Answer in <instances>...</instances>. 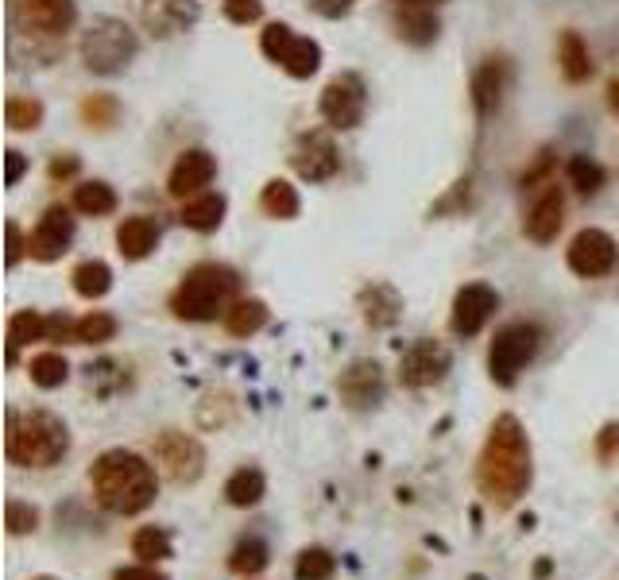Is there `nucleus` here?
Returning <instances> with one entry per match:
<instances>
[{"label":"nucleus","mask_w":619,"mask_h":580,"mask_svg":"<svg viewBox=\"0 0 619 580\" xmlns=\"http://www.w3.org/2000/svg\"><path fill=\"white\" fill-rule=\"evenodd\" d=\"M534 479L531 437L515 414H500L492 422L476 461V484L495 507H515Z\"/></svg>","instance_id":"1"},{"label":"nucleus","mask_w":619,"mask_h":580,"mask_svg":"<svg viewBox=\"0 0 619 580\" xmlns=\"http://www.w3.org/2000/svg\"><path fill=\"white\" fill-rule=\"evenodd\" d=\"M93 499L108 510V515H139L159 495V476L155 464L144 461L132 449H108L93 461L90 468Z\"/></svg>","instance_id":"2"},{"label":"nucleus","mask_w":619,"mask_h":580,"mask_svg":"<svg viewBox=\"0 0 619 580\" xmlns=\"http://www.w3.org/2000/svg\"><path fill=\"white\" fill-rule=\"evenodd\" d=\"M4 453L20 468H54L70 453V430L51 410H8Z\"/></svg>","instance_id":"3"},{"label":"nucleus","mask_w":619,"mask_h":580,"mask_svg":"<svg viewBox=\"0 0 619 580\" xmlns=\"http://www.w3.org/2000/svg\"><path fill=\"white\" fill-rule=\"evenodd\" d=\"M240 302V275L224 263H198L170 294V314L178 321H217Z\"/></svg>","instance_id":"4"},{"label":"nucleus","mask_w":619,"mask_h":580,"mask_svg":"<svg viewBox=\"0 0 619 580\" xmlns=\"http://www.w3.org/2000/svg\"><path fill=\"white\" fill-rule=\"evenodd\" d=\"M136 51H139L136 31H132L124 20H116V15H97L82 35L85 70H90V74H101V77H113V74H120V70H128V62L136 59Z\"/></svg>","instance_id":"5"},{"label":"nucleus","mask_w":619,"mask_h":580,"mask_svg":"<svg viewBox=\"0 0 619 580\" xmlns=\"http://www.w3.org/2000/svg\"><path fill=\"white\" fill-rule=\"evenodd\" d=\"M542 348V329L531 321H511L495 333L492 348H487V376L500 387H515V379L523 376L526 363L538 356Z\"/></svg>","instance_id":"6"},{"label":"nucleus","mask_w":619,"mask_h":580,"mask_svg":"<svg viewBox=\"0 0 619 580\" xmlns=\"http://www.w3.org/2000/svg\"><path fill=\"white\" fill-rule=\"evenodd\" d=\"M260 51L267 54L275 66H283L291 77H310L322 66V46H317L314 39L298 35L294 28H286V23H267V28H263Z\"/></svg>","instance_id":"7"},{"label":"nucleus","mask_w":619,"mask_h":580,"mask_svg":"<svg viewBox=\"0 0 619 580\" xmlns=\"http://www.w3.org/2000/svg\"><path fill=\"white\" fill-rule=\"evenodd\" d=\"M364 108H368V85L360 74H337L329 77V85L322 89V116L329 128L348 131L364 120Z\"/></svg>","instance_id":"8"},{"label":"nucleus","mask_w":619,"mask_h":580,"mask_svg":"<svg viewBox=\"0 0 619 580\" xmlns=\"http://www.w3.org/2000/svg\"><path fill=\"white\" fill-rule=\"evenodd\" d=\"M151 449H155V461L162 464V472H167L175 484H193V479L206 472V449H201V441L190 437V433L162 430Z\"/></svg>","instance_id":"9"},{"label":"nucleus","mask_w":619,"mask_h":580,"mask_svg":"<svg viewBox=\"0 0 619 580\" xmlns=\"http://www.w3.org/2000/svg\"><path fill=\"white\" fill-rule=\"evenodd\" d=\"M453 368V356L441 340L433 337H418L402 348L399 356V379L402 387H433L445 379V371Z\"/></svg>","instance_id":"10"},{"label":"nucleus","mask_w":619,"mask_h":580,"mask_svg":"<svg viewBox=\"0 0 619 580\" xmlns=\"http://www.w3.org/2000/svg\"><path fill=\"white\" fill-rule=\"evenodd\" d=\"M565 260H569L573 275H580V278H604V275H611V271H616L619 247H616V240H611L604 229H580L577 236H573L569 255H565Z\"/></svg>","instance_id":"11"},{"label":"nucleus","mask_w":619,"mask_h":580,"mask_svg":"<svg viewBox=\"0 0 619 580\" xmlns=\"http://www.w3.org/2000/svg\"><path fill=\"white\" fill-rule=\"evenodd\" d=\"M495 309H500V294H495L487 283H469L457 291L449 325H453L457 337H476V333L492 321Z\"/></svg>","instance_id":"12"},{"label":"nucleus","mask_w":619,"mask_h":580,"mask_svg":"<svg viewBox=\"0 0 619 580\" xmlns=\"http://www.w3.org/2000/svg\"><path fill=\"white\" fill-rule=\"evenodd\" d=\"M136 15L151 35L170 39L198 23L201 0H136Z\"/></svg>","instance_id":"13"},{"label":"nucleus","mask_w":619,"mask_h":580,"mask_svg":"<svg viewBox=\"0 0 619 580\" xmlns=\"http://www.w3.org/2000/svg\"><path fill=\"white\" fill-rule=\"evenodd\" d=\"M70 240H74V217H70L66 205H51L39 217L35 232L28 236V252H31V260H39V263H54V260H62Z\"/></svg>","instance_id":"14"},{"label":"nucleus","mask_w":619,"mask_h":580,"mask_svg":"<svg viewBox=\"0 0 619 580\" xmlns=\"http://www.w3.org/2000/svg\"><path fill=\"white\" fill-rule=\"evenodd\" d=\"M291 162H294V170H298V178H306V182H329L340 170L337 144H333L325 131H306V136H298Z\"/></svg>","instance_id":"15"},{"label":"nucleus","mask_w":619,"mask_h":580,"mask_svg":"<svg viewBox=\"0 0 619 580\" xmlns=\"http://www.w3.org/2000/svg\"><path fill=\"white\" fill-rule=\"evenodd\" d=\"M337 391L348 410L379 407V399H384V368H379L376 360H353L345 371H340Z\"/></svg>","instance_id":"16"},{"label":"nucleus","mask_w":619,"mask_h":580,"mask_svg":"<svg viewBox=\"0 0 619 580\" xmlns=\"http://www.w3.org/2000/svg\"><path fill=\"white\" fill-rule=\"evenodd\" d=\"M217 175V159L206 151V147H190V151H182L175 159V167H170V182L167 190L175 193V198H193V193H201L209 182H213Z\"/></svg>","instance_id":"17"},{"label":"nucleus","mask_w":619,"mask_h":580,"mask_svg":"<svg viewBox=\"0 0 619 580\" xmlns=\"http://www.w3.org/2000/svg\"><path fill=\"white\" fill-rule=\"evenodd\" d=\"M562 221H565V198H562V186L557 182H546V190H542V198L531 205V213H526V236L534 240V244H549V240L562 232Z\"/></svg>","instance_id":"18"},{"label":"nucleus","mask_w":619,"mask_h":580,"mask_svg":"<svg viewBox=\"0 0 619 580\" xmlns=\"http://www.w3.org/2000/svg\"><path fill=\"white\" fill-rule=\"evenodd\" d=\"M507 77H511L507 59H484V66L472 74V105H476L480 116H492L500 108Z\"/></svg>","instance_id":"19"},{"label":"nucleus","mask_w":619,"mask_h":580,"mask_svg":"<svg viewBox=\"0 0 619 580\" xmlns=\"http://www.w3.org/2000/svg\"><path fill=\"white\" fill-rule=\"evenodd\" d=\"M23 15L39 35H66L77 20V8L74 0H23Z\"/></svg>","instance_id":"20"},{"label":"nucleus","mask_w":619,"mask_h":580,"mask_svg":"<svg viewBox=\"0 0 619 580\" xmlns=\"http://www.w3.org/2000/svg\"><path fill=\"white\" fill-rule=\"evenodd\" d=\"M395 31H399L402 43L430 46L433 39H438L441 23H438V15L430 12V4H402V8H395Z\"/></svg>","instance_id":"21"},{"label":"nucleus","mask_w":619,"mask_h":580,"mask_svg":"<svg viewBox=\"0 0 619 580\" xmlns=\"http://www.w3.org/2000/svg\"><path fill=\"white\" fill-rule=\"evenodd\" d=\"M360 314H364V321H368L371 329H387V325H395V321H399V314H402L399 291H395V286H387V283L364 286V291H360Z\"/></svg>","instance_id":"22"},{"label":"nucleus","mask_w":619,"mask_h":580,"mask_svg":"<svg viewBox=\"0 0 619 580\" xmlns=\"http://www.w3.org/2000/svg\"><path fill=\"white\" fill-rule=\"evenodd\" d=\"M159 244V224L151 217H128V221L116 229V247H120L124 260H147Z\"/></svg>","instance_id":"23"},{"label":"nucleus","mask_w":619,"mask_h":580,"mask_svg":"<svg viewBox=\"0 0 619 580\" xmlns=\"http://www.w3.org/2000/svg\"><path fill=\"white\" fill-rule=\"evenodd\" d=\"M178 221L193 232H213L224 221V198L221 193H193L178 213Z\"/></svg>","instance_id":"24"},{"label":"nucleus","mask_w":619,"mask_h":580,"mask_svg":"<svg viewBox=\"0 0 619 580\" xmlns=\"http://www.w3.org/2000/svg\"><path fill=\"white\" fill-rule=\"evenodd\" d=\"M46 337V317H39L35 309H20V314L8 317V363L20 360V348L31 340Z\"/></svg>","instance_id":"25"},{"label":"nucleus","mask_w":619,"mask_h":580,"mask_svg":"<svg viewBox=\"0 0 619 580\" xmlns=\"http://www.w3.org/2000/svg\"><path fill=\"white\" fill-rule=\"evenodd\" d=\"M263 492H267V479H263V472L252 468V464L237 468L229 476V484H224V499H229L232 507H255V503L263 499Z\"/></svg>","instance_id":"26"},{"label":"nucleus","mask_w":619,"mask_h":580,"mask_svg":"<svg viewBox=\"0 0 619 580\" xmlns=\"http://www.w3.org/2000/svg\"><path fill=\"white\" fill-rule=\"evenodd\" d=\"M74 209L85 217H108L116 209V190L101 178H90V182L74 186Z\"/></svg>","instance_id":"27"},{"label":"nucleus","mask_w":619,"mask_h":580,"mask_svg":"<svg viewBox=\"0 0 619 580\" xmlns=\"http://www.w3.org/2000/svg\"><path fill=\"white\" fill-rule=\"evenodd\" d=\"M557 62H562V74L569 82H585L592 74V59H588V46L577 31H565L562 43H557Z\"/></svg>","instance_id":"28"},{"label":"nucleus","mask_w":619,"mask_h":580,"mask_svg":"<svg viewBox=\"0 0 619 580\" xmlns=\"http://www.w3.org/2000/svg\"><path fill=\"white\" fill-rule=\"evenodd\" d=\"M74 291L82 294V298H105L108 291H113V267H108L105 260H85L74 267Z\"/></svg>","instance_id":"29"},{"label":"nucleus","mask_w":619,"mask_h":580,"mask_svg":"<svg viewBox=\"0 0 619 580\" xmlns=\"http://www.w3.org/2000/svg\"><path fill=\"white\" fill-rule=\"evenodd\" d=\"M260 205H263V213L275 217V221H291V217H298V190H294L286 178H271L260 193Z\"/></svg>","instance_id":"30"},{"label":"nucleus","mask_w":619,"mask_h":580,"mask_svg":"<svg viewBox=\"0 0 619 580\" xmlns=\"http://www.w3.org/2000/svg\"><path fill=\"white\" fill-rule=\"evenodd\" d=\"M267 561H271V549L263 538H240L229 553V569L237 577H255V572L267 569Z\"/></svg>","instance_id":"31"},{"label":"nucleus","mask_w":619,"mask_h":580,"mask_svg":"<svg viewBox=\"0 0 619 580\" xmlns=\"http://www.w3.org/2000/svg\"><path fill=\"white\" fill-rule=\"evenodd\" d=\"M224 325H229L232 337H252L267 325V306L260 298H240L237 306L224 314Z\"/></svg>","instance_id":"32"},{"label":"nucleus","mask_w":619,"mask_h":580,"mask_svg":"<svg viewBox=\"0 0 619 580\" xmlns=\"http://www.w3.org/2000/svg\"><path fill=\"white\" fill-rule=\"evenodd\" d=\"M337 577V557L322 546H306L294 557V580H333Z\"/></svg>","instance_id":"33"},{"label":"nucleus","mask_w":619,"mask_h":580,"mask_svg":"<svg viewBox=\"0 0 619 580\" xmlns=\"http://www.w3.org/2000/svg\"><path fill=\"white\" fill-rule=\"evenodd\" d=\"M28 371H31V383L43 387V391H54V387H62L70 379V363L62 352H39L28 363Z\"/></svg>","instance_id":"34"},{"label":"nucleus","mask_w":619,"mask_h":580,"mask_svg":"<svg viewBox=\"0 0 619 580\" xmlns=\"http://www.w3.org/2000/svg\"><path fill=\"white\" fill-rule=\"evenodd\" d=\"M132 553H136L144 565H155V561H167V557L175 553V546H170L167 530H159V526H144V530H136V538H132Z\"/></svg>","instance_id":"35"},{"label":"nucleus","mask_w":619,"mask_h":580,"mask_svg":"<svg viewBox=\"0 0 619 580\" xmlns=\"http://www.w3.org/2000/svg\"><path fill=\"white\" fill-rule=\"evenodd\" d=\"M113 337H116V317L113 314L93 309V314H85L74 321V345H105V340H113Z\"/></svg>","instance_id":"36"},{"label":"nucleus","mask_w":619,"mask_h":580,"mask_svg":"<svg viewBox=\"0 0 619 580\" xmlns=\"http://www.w3.org/2000/svg\"><path fill=\"white\" fill-rule=\"evenodd\" d=\"M4 124L12 131H35L43 124V105L35 97H8L4 101Z\"/></svg>","instance_id":"37"},{"label":"nucleus","mask_w":619,"mask_h":580,"mask_svg":"<svg viewBox=\"0 0 619 580\" xmlns=\"http://www.w3.org/2000/svg\"><path fill=\"white\" fill-rule=\"evenodd\" d=\"M569 182L577 193L592 198V193H600V186H604V167L596 159H588V155H573L569 159Z\"/></svg>","instance_id":"38"},{"label":"nucleus","mask_w":619,"mask_h":580,"mask_svg":"<svg viewBox=\"0 0 619 580\" xmlns=\"http://www.w3.org/2000/svg\"><path fill=\"white\" fill-rule=\"evenodd\" d=\"M4 526L12 538H20V534H31L39 526V510L31 507V503L23 499H8L4 503Z\"/></svg>","instance_id":"39"},{"label":"nucleus","mask_w":619,"mask_h":580,"mask_svg":"<svg viewBox=\"0 0 619 580\" xmlns=\"http://www.w3.org/2000/svg\"><path fill=\"white\" fill-rule=\"evenodd\" d=\"M82 120L90 124V128H108V124H116V101L113 97H90L82 101Z\"/></svg>","instance_id":"40"},{"label":"nucleus","mask_w":619,"mask_h":580,"mask_svg":"<svg viewBox=\"0 0 619 580\" xmlns=\"http://www.w3.org/2000/svg\"><path fill=\"white\" fill-rule=\"evenodd\" d=\"M224 15L232 23H255L263 15V4L260 0H224Z\"/></svg>","instance_id":"41"},{"label":"nucleus","mask_w":619,"mask_h":580,"mask_svg":"<svg viewBox=\"0 0 619 580\" xmlns=\"http://www.w3.org/2000/svg\"><path fill=\"white\" fill-rule=\"evenodd\" d=\"M596 453H600V461H611L619 453V422H608L596 433Z\"/></svg>","instance_id":"42"},{"label":"nucleus","mask_w":619,"mask_h":580,"mask_svg":"<svg viewBox=\"0 0 619 580\" xmlns=\"http://www.w3.org/2000/svg\"><path fill=\"white\" fill-rule=\"evenodd\" d=\"M4 236H8V267H15L20 263V255L28 252V240H23L20 224L15 221H4Z\"/></svg>","instance_id":"43"},{"label":"nucleus","mask_w":619,"mask_h":580,"mask_svg":"<svg viewBox=\"0 0 619 580\" xmlns=\"http://www.w3.org/2000/svg\"><path fill=\"white\" fill-rule=\"evenodd\" d=\"M23 170H28V159H23L15 147H8V151H4V182L15 186L23 178Z\"/></svg>","instance_id":"44"},{"label":"nucleus","mask_w":619,"mask_h":580,"mask_svg":"<svg viewBox=\"0 0 619 580\" xmlns=\"http://www.w3.org/2000/svg\"><path fill=\"white\" fill-rule=\"evenodd\" d=\"M310 8H314L317 15H325V20H340V15L353 8V0H306Z\"/></svg>","instance_id":"45"},{"label":"nucleus","mask_w":619,"mask_h":580,"mask_svg":"<svg viewBox=\"0 0 619 580\" xmlns=\"http://www.w3.org/2000/svg\"><path fill=\"white\" fill-rule=\"evenodd\" d=\"M113 580H167L155 565H132V569H116Z\"/></svg>","instance_id":"46"},{"label":"nucleus","mask_w":619,"mask_h":580,"mask_svg":"<svg viewBox=\"0 0 619 580\" xmlns=\"http://www.w3.org/2000/svg\"><path fill=\"white\" fill-rule=\"evenodd\" d=\"M77 175V159L74 155H59V159L51 162V178L59 182V178H74Z\"/></svg>","instance_id":"47"},{"label":"nucleus","mask_w":619,"mask_h":580,"mask_svg":"<svg viewBox=\"0 0 619 580\" xmlns=\"http://www.w3.org/2000/svg\"><path fill=\"white\" fill-rule=\"evenodd\" d=\"M608 101H611V108H616V116H619V82H611V89H608Z\"/></svg>","instance_id":"48"},{"label":"nucleus","mask_w":619,"mask_h":580,"mask_svg":"<svg viewBox=\"0 0 619 580\" xmlns=\"http://www.w3.org/2000/svg\"><path fill=\"white\" fill-rule=\"evenodd\" d=\"M399 4H438V0H399Z\"/></svg>","instance_id":"49"},{"label":"nucleus","mask_w":619,"mask_h":580,"mask_svg":"<svg viewBox=\"0 0 619 580\" xmlns=\"http://www.w3.org/2000/svg\"><path fill=\"white\" fill-rule=\"evenodd\" d=\"M35 580H54V577H35Z\"/></svg>","instance_id":"50"}]
</instances>
